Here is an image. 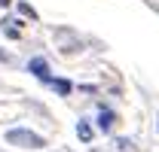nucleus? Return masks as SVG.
Here are the masks:
<instances>
[{
    "mask_svg": "<svg viewBox=\"0 0 159 152\" xmlns=\"http://www.w3.org/2000/svg\"><path fill=\"white\" fill-rule=\"evenodd\" d=\"M6 143H12V146H21V149H43V146H46L40 134L25 131V128H16V131H9V134H6Z\"/></svg>",
    "mask_w": 159,
    "mask_h": 152,
    "instance_id": "obj_1",
    "label": "nucleus"
},
{
    "mask_svg": "<svg viewBox=\"0 0 159 152\" xmlns=\"http://www.w3.org/2000/svg\"><path fill=\"white\" fill-rule=\"evenodd\" d=\"M28 70H31V73L37 76L40 82H52V79H49V64H46L43 58H31V64H28Z\"/></svg>",
    "mask_w": 159,
    "mask_h": 152,
    "instance_id": "obj_2",
    "label": "nucleus"
},
{
    "mask_svg": "<svg viewBox=\"0 0 159 152\" xmlns=\"http://www.w3.org/2000/svg\"><path fill=\"white\" fill-rule=\"evenodd\" d=\"M113 125H116V113L107 110V107H101V110H98V128L104 134H110V131H113Z\"/></svg>",
    "mask_w": 159,
    "mask_h": 152,
    "instance_id": "obj_3",
    "label": "nucleus"
},
{
    "mask_svg": "<svg viewBox=\"0 0 159 152\" xmlns=\"http://www.w3.org/2000/svg\"><path fill=\"white\" fill-rule=\"evenodd\" d=\"M77 134H80L83 143H89V140H92V125H89V122H80V125H77Z\"/></svg>",
    "mask_w": 159,
    "mask_h": 152,
    "instance_id": "obj_4",
    "label": "nucleus"
},
{
    "mask_svg": "<svg viewBox=\"0 0 159 152\" xmlns=\"http://www.w3.org/2000/svg\"><path fill=\"white\" fill-rule=\"evenodd\" d=\"M49 85H52V88H55L58 95H70V82H64V79H52Z\"/></svg>",
    "mask_w": 159,
    "mask_h": 152,
    "instance_id": "obj_5",
    "label": "nucleus"
},
{
    "mask_svg": "<svg viewBox=\"0 0 159 152\" xmlns=\"http://www.w3.org/2000/svg\"><path fill=\"white\" fill-rule=\"evenodd\" d=\"M0 3H3V6H6V3H9V0H0Z\"/></svg>",
    "mask_w": 159,
    "mask_h": 152,
    "instance_id": "obj_6",
    "label": "nucleus"
}]
</instances>
